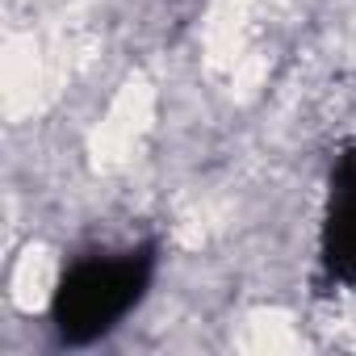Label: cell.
Returning a JSON list of instances; mask_svg holds the SVG:
<instances>
[{"label": "cell", "mask_w": 356, "mask_h": 356, "mask_svg": "<svg viewBox=\"0 0 356 356\" xmlns=\"http://www.w3.org/2000/svg\"><path fill=\"white\" fill-rule=\"evenodd\" d=\"M155 268L151 248H130L118 256H84L67 268L55 293V327L67 343H88L105 335L147 289Z\"/></svg>", "instance_id": "cell-1"}, {"label": "cell", "mask_w": 356, "mask_h": 356, "mask_svg": "<svg viewBox=\"0 0 356 356\" xmlns=\"http://www.w3.org/2000/svg\"><path fill=\"white\" fill-rule=\"evenodd\" d=\"M323 260L331 277L356 289V151H348L331 176V210L323 227Z\"/></svg>", "instance_id": "cell-2"}]
</instances>
